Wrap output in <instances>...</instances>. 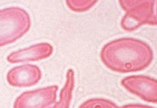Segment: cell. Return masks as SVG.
<instances>
[{
    "label": "cell",
    "mask_w": 157,
    "mask_h": 108,
    "mask_svg": "<svg viewBox=\"0 0 157 108\" xmlns=\"http://www.w3.org/2000/svg\"><path fill=\"white\" fill-rule=\"evenodd\" d=\"M107 68L118 73H132L145 69L153 59L149 45L140 40L121 38L108 43L101 53Z\"/></svg>",
    "instance_id": "obj_1"
},
{
    "label": "cell",
    "mask_w": 157,
    "mask_h": 108,
    "mask_svg": "<svg viewBox=\"0 0 157 108\" xmlns=\"http://www.w3.org/2000/svg\"><path fill=\"white\" fill-rule=\"evenodd\" d=\"M30 26L29 14L22 8L0 10V47L18 40L29 30Z\"/></svg>",
    "instance_id": "obj_2"
},
{
    "label": "cell",
    "mask_w": 157,
    "mask_h": 108,
    "mask_svg": "<svg viewBox=\"0 0 157 108\" xmlns=\"http://www.w3.org/2000/svg\"><path fill=\"white\" fill-rule=\"evenodd\" d=\"M122 9L126 11L121 20V27L131 31L142 25H157L154 6L155 0H119Z\"/></svg>",
    "instance_id": "obj_3"
},
{
    "label": "cell",
    "mask_w": 157,
    "mask_h": 108,
    "mask_svg": "<svg viewBox=\"0 0 157 108\" xmlns=\"http://www.w3.org/2000/svg\"><path fill=\"white\" fill-rule=\"evenodd\" d=\"M121 84L144 101L157 103V80L146 76H131L123 79Z\"/></svg>",
    "instance_id": "obj_4"
},
{
    "label": "cell",
    "mask_w": 157,
    "mask_h": 108,
    "mask_svg": "<svg viewBox=\"0 0 157 108\" xmlns=\"http://www.w3.org/2000/svg\"><path fill=\"white\" fill-rule=\"evenodd\" d=\"M58 87L50 86L26 91L18 97L14 108H46L56 100Z\"/></svg>",
    "instance_id": "obj_5"
},
{
    "label": "cell",
    "mask_w": 157,
    "mask_h": 108,
    "mask_svg": "<svg viewBox=\"0 0 157 108\" xmlns=\"http://www.w3.org/2000/svg\"><path fill=\"white\" fill-rule=\"evenodd\" d=\"M42 73L37 66L22 65L12 69L7 74V81L14 87H30L41 80Z\"/></svg>",
    "instance_id": "obj_6"
},
{
    "label": "cell",
    "mask_w": 157,
    "mask_h": 108,
    "mask_svg": "<svg viewBox=\"0 0 157 108\" xmlns=\"http://www.w3.org/2000/svg\"><path fill=\"white\" fill-rule=\"evenodd\" d=\"M52 53L53 47L50 44L40 43L10 53L7 57V61L10 63L37 61L50 57Z\"/></svg>",
    "instance_id": "obj_7"
},
{
    "label": "cell",
    "mask_w": 157,
    "mask_h": 108,
    "mask_svg": "<svg viewBox=\"0 0 157 108\" xmlns=\"http://www.w3.org/2000/svg\"><path fill=\"white\" fill-rule=\"evenodd\" d=\"M74 86V73L72 69L68 71L66 81L60 95V100L51 108H69Z\"/></svg>",
    "instance_id": "obj_8"
},
{
    "label": "cell",
    "mask_w": 157,
    "mask_h": 108,
    "mask_svg": "<svg viewBox=\"0 0 157 108\" xmlns=\"http://www.w3.org/2000/svg\"><path fill=\"white\" fill-rule=\"evenodd\" d=\"M70 9L76 12H84L90 10L98 0H66Z\"/></svg>",
    "instance_id": "obj_9"
},
{
    "label": "cell",
    "mask_w": 157,
    "mask_h": 108,
    "mask_svg": "<svg viewBox=\"0 0 157 108\" xmlns=\"http://www.w3.org/2000/svg\"><path fill=\"white\" fill-rule=\"evenodd\" d=\"M79 108H121L104 99H93L83 102Z\"/></svg>",
    "instance_id": "obj_10"
},
{
    "label": "cell",
    "mask_w": 157,
    "mask_h": 108,
    "mask_svg": "<svg viewBox=\"0 0 157 108\" xmlns=\"http://www.w3.org/2000/svg\"><path fill=\"white\" fill-rule=\"evenodd\" d=\"M123 108H154L151 106H144V105H140V104H128L124 106Z\"/></svg>",
    "instance_id": "obj_11"
},
{
    "label": "cell",
    "mask_w": 157,
    "mask_h": 108,
    "mask_svg": "<svg viewBox=\"0 0 157 108\" xmlns=\"http://www.w3.org/2000/svg\"><path fill=\"white\" fill-rule=\"evenodd\" d=\"M156 8H157V6H156ZM156 11H157V10H156Z\"/></svg>",
    "instance_id": "obj_12"
}]
</instances>
